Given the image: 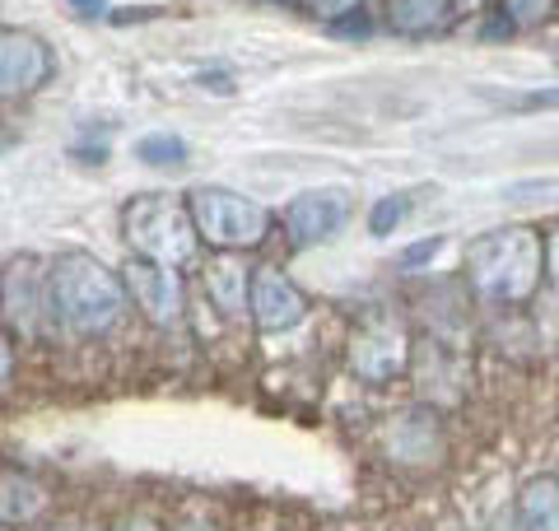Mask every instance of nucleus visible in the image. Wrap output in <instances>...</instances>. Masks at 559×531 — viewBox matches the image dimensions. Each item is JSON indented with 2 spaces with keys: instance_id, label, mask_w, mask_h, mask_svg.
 Listing matches in <instances>:
<instances>
[{
  "instance_id": "1",
  "label": "nucleus",
  "mask_w": 559,
  "mask_h": 531,
  "mask_svg": "<svg viewBox=\"0 0 559 531\" xmlns=\"http://www.w3.org/2000/svg\"><path fill=\"white\" fill-rule=\"evenodd\" d=\"M47 304H51V335H103L117 327V317L127 312L131 294L127 280L108 271L90 252H61L57 261H47Z\"/></svg>"
},
{
  "instance_id": "2",
  "label": "nucleus",
  "mask_w": 559,
  "mask_h": 531,
  "mask_svg": "<svg viewBox=\"0 0 559 531\" xmlns=\"http://www.w3.org/2000/svg\"><path fill=\"white\" fill-rule=\"evenodd\" d=\"M546 275V238L532 224L489 228L466 243V285L480 304L518 308L532 304Z\"/></svg>"
},
{
  "instance_id": "3",
  "label": "nucleus",
  "mask_w": 559,
  "mask_h": 531,
  "mask_svg": "<svg viewBox=\"0 0 559 531\" xmlns=\"http://www.w3.org/2000/svg\"><path fill=\"white\" fill-rule=\"evenodd\" d=\"M121 234H127L131 257L178 266V271L201 261V228L197 215H191V201L173 197V191H150V197L127 201Z\"/></svg>"
},
{
  "instance_id": "4",
  "label": "nucleus",
  "mask_w": 559,
  "mask_h": 531,
  "mask_svg": "<svg viewBox=\"0 0 559 531\" xmlns=\"http://www.w3.org/2000/svg\"><path fill=\"white\" fill-rule=\"evenodd\" d=\"M191 215H197L201 243H210L215 252H252L271 234V210L242 197L229 187H191L187 191Z\"/></svg>"
},
{
  "instance_id": "5",
  "label": "nucleus",
  "mask_w": 559,
  "mask_h": 531,
  "mask_svg": "<svg viewBox=\"0 0 559 531\" xmlns=\"http://www.w3.org/2000/svg\"><path fill=\"white\" fill-rule=\"evenodd\" d=\"M411 364V331L396 312H369L359 317L349 335V368L364 382H392Z\"/></svg>"
},
{
  "instance_id": "6",
  "label": "nucleus",
  "mask_w": 559,
  "mask_h": 531,
  "mask_svg": "<svg viewBox=\"0 0 559 531\" xmlns=\"http://www.w3.org/2000/svg\"><path fill=\"white\" fill-rule=\"evenodd\" d=\"M0 317L24 341L51 335V304H47V266L38 257H20L0 275Z\"/></svg>"
},
{
  "instance_id": "7",
  "label": "nucleus",
  "mask_w": 559,
  "mask_h": 531,
  "mask_svg": "<svg viewBox=\"0 0 559 531\" xmlns=\"http://www.w3.org/2000/svg\"><path fill=\"white\" fill-rule=\"evenodd\" d=\"M349 224V191L345 187H312L299 191L285 215H280V228H285L289 247H322L331 238H341V228Z\"/></svg>"
},
{
  "instance_id": "8",
  "label": "nucleus",
  "mask_w": 559,
  "mask_h": 531,
  "mask_svg": "<svg viewBox=\"0 0 559 531\" xmlns=\"http://www.w3.org/2000/svg\"><path fill=\"white\" fill-rule=\"evenodd\" d=\"M127 294L131 304L150 317L154 327H173L187 308V285H182V271L178 266H159V261H145V257H131L127 271Z\"/></svg>"
},
{
  "instance_id": "9",
  "label": "nucleus",
  "mask_w": 559,
  "mask_h": 531,
  "mask_svg": "<svg viewBox=\"0 0 559 531\" xmlns=\"http://www.w3.org/2000/svg\"><path fill=\"white\" fill-rule=\"evenodd\" d=\"M51 80V47L38 33L0 28V103L28 98Z\"/></svg>"
},
{
  "instance_id": "10",
  "label": "nucleus",
  "mask_w": 559,
  "mask_h": 531,
  "mask_svg": "<svg viewBox=\"0 0 559 531\" xmlns=\"http://www.w3.org/2000/svg\"><path fill=\"white\" fill-rule=\"evenodd\" d=\"M248 312L261 331H294L308 317V298L280 266H252V298Z\"/></svg>"
},
{
  "instance_id": "11",
  "label": "nucleus",
  "mask_w": 559,
  "mask_h": 531,
  "mask_svg": "<svg viewBox=\"0 0 559 531\" xmlns=\"http://www.w3.org/2000/svg\"><path fill=\"white\" fill-rule=\"evenodd\" d=\"M205 294L224 317H242L252 298V266L242 252H215L205 261Z\"/></svg>"
},
{
  "instance_id": "12",
  "label": "nucleus",
  "mask_w": 559,
  "mask_h": 531,
  "mask_svg": "<svg viewBox=\"0 0 559 531\" xmlns=\"http://www.w3.org/2000/svg\"><path fill=\"white\" fill-rule=\"evenodd\" d=\"M439 452L443 434L433 411H406L388 429V457H396V462H439Z\"/></svg>"
},
{
  "instance_id": "13",
  "label": "nucleus",
  "mask_w": 559,
  "mask_h": 531,
  "mask_svg": "<svg viewBox=\"0 0 559 531\" xmlns=\"http://www.w3.org/2000/svg\"><path fill=\"white\" fill-rule=\"evenodd\" d=\"M51 508V494L43 481H33L28 471L0 467V522L5 527H33Z\"/></svg>"
},
{
  "instance_id": "14",
  "label": "nucleus",
  "mask_w": 559,
  "mask_h": 531,
  "mask_svg": "<svg viewBox=\"0 0 559 531\" xmlns=\"http://www.w3.org/2000/svg\"><path fill=\"white\" fill-rule=\"evenodd\" d=\"M518 531H559V475H532L518 489Z\"/></svg>"
},
{
  "instance_id": "15",
  "label": "nucleus",
  "mask_w": 559,
  "mask_h": 531,
  "mask_svg": "<svg viewBox=\"0 0 559 531\" xmlns=\"http://www.w3.org/2000/svg\"><path fill=\"white\" fill-rule=\"evenodd\" d=\"M457 5V0H392L388 20L396 33H406V38H415V33H429L439 28L448 20V10Z\"/></svg>"
},
{
  "instance_id": "16",
  "label": "nucleus",
  "mask_w": 559,
  "mask_h": 531,
  "mask_svg": "<svg viewBox=\"0 0 559 531\" xmlns=\"http://www.w3.org/2000/svg\"><path fill=\"white\" fill-rule=\"evenodd\" d=\"M131 154L140 158V164H150V168H182L191 150H187L182 135H173V131H150V135L135 140Z\"/></svg>"
},
{
  "instance_id": "17",
  "label": "nucleus",
  "mask_w": 559,
  "mask_h": 531,
  "mask_svg": "<svg viewBox=\"0 0 559 531\" xmlns=\"http://www.w3.org/2000/svg\"><path fill=\"white\" fill-rule=\"evenodd\" d=\"M559 0H499L503 20H509L513 28H540L555 14Z\"/></svg>"
},
{
  "instance_id": "18",
  "label": "nucleus",
  "mask_w": 559,
  "mask_h": 531,
  "mask_svg": "<svg viewBox=\"0 0 559 531\" xmlns=\"http://www.w3.org/2000/svg\"><path fill=\"white\" fill-rule=\"evenodd\" d=\"M406 210H411V197H382V201L369 210V234L388 238L392 228H401V220H406Z\"/></svg>"
},
{
  "instance_id": "19",
  "label": "nucleus",
  "mask_w": 559,
  "mask_h": 531,
  "mask_svg": "<svg viewBox=\"0 0 559 531\" xmlns=\"http://www.w3.org/2000/svg\"><path fill=\"white\" fill-rule=\"evenodd\" d=\"M299 5L308 14H318L322 24H341V20H349V14L364 10V0H299Z\"/></svg>"
},
{
  "instance_id": "20",
  "label": "nucleus",
  "mask_w": 559,
  "mask_h": 531,
  "mask_svg": "<svg viewBox=\"0 0 559 531\" xmlns=\"http://www.w3.org/2000/svg\"><path fill=\"white\" fill-rule=\"evenodd\" d=\"M439 247H443V238L415 243V247H406V252H401V266H406V271H419V261H433V252H439Z\"/></svg>"
},
{
  "instance_id": "21",
  "label": "nucleus",
  "mask_w": 559,
  "mask_h": 531,
  "mask_svg": "<svg viewBox=\"0 0 559 531\" xmlns=\"http://www.w3.org/2000/svg\"><path fill=\"white\" fill-rule=\"evenodd\" d=\"M546 280H550V285L559 290V224H555L550 234H546Z\"/></svg>"
},
{
  "instance_id": "22",
  "label": "nucleus",
  "mask_w": 559,
  "mask_h": 531,
  "mask_svg": "<svg viewBox=\"0 0 559 531\" xmlns=\"http://www.w3.org/2000/svg\"><path fill=\"white\" fill-rule=\"evenodd\" d=\"M518 108H527V113L532 108H559V88H536V94H527Z\"/></svg>"
},
{
  "instance_id": "23",
  "label": "nucleus",
  "mask_w": 559,
  "mask_h": 531,
  "mask_svg": "<svg viewBox=\"0 0 559 531\" xmlns=\"http://www.w3.org/2000/svg\"><path fill=\"white\" fill-rule=\"evenodd\" d=\"M10 378H14V345H10V335H0V387Z\"/></svg>"
},
{
  "instance_id": "24",
  "label": "nucleus",
  "mask_w": 559,
  "mask_h": 531,
  "mask_svg": "<svg viewBox=\"0 0 559 531\" xmlns=\"http://www.w3.org/2000/svg\"><path fill=\"white\" fill-rule=\"evenodd\" d=\"M70 10H80V14H108L112 0H66Z\"/></svg>"
},
{
  "instance_id": "25",
  "label": "nucleus",
  "mask_w": 559,
  "mask_h": 531,
  "mask_svg": "<svg viewBox=\"0 0 559 531\" xmlns=\"http://www.w3.org/2000/svg\"><path fill=\"white\" fill-rule=\"evenodd\" d=\"M108 531H164V527L150 522V518H127V522H117V527H108Z\"/></svg>"
},
{
  "instance_id": "26",
  "label": "nucleus",
  "mask_w": 559,
  "mask_h": 531,
  "mask_svg": "<svg viewBox=\"0 0 559 531\" xmlns=\"http://www.w3.org/2000/svg\"><path fill=\"white\" fill-rule=\"evenodd\" d=\"M43 531H84L80 522H61V527H43Z\"/></svg>"
},
{
  "instance_id": "27",
  "label": "nucleus",
  "mask_w": 559,
  "mask_h": 531,
  "mask_svg": "<svg viewBox=\"0 0 559 531\" xmlns=\"http://www.w3.org/2000/svg\"><path fill=\"white\" fill-rule=\"evenodd\" d=\"M0 531H5V522H0Z\"/></svg>"
},
{
  "instance_id": "28",
  "label": "nucleus",
  "mask_w": 559,
  "mask_h": 531,
  "mask_svg": "<svg viewBox=\"0 0 559 531\" xmlns=\"http://www.w3.org/2000/svg\"><path fill=\"white\" fill-rule=\"evenodd\" d=\"M555 61H559V51H555Z\"/></svg>"
}]
</instances>
